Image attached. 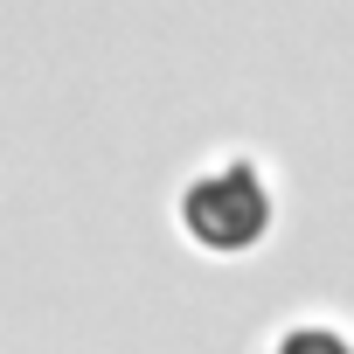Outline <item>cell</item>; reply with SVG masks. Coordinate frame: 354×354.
Masks as SVG:
<instances>
[{"label":"cell","mask_w":354,"mask_h":354,"mask_svg":"<svg viewBox=\"0 0 354 354\" xmlns=\"http://www.w3.org/2000/svg\"><path fill=\"white\" fill-rule=\"evenodd\" d=\"M174 230L202 257H250L278 230V174L250 146L202 153L174 181Z\"/></svg>","instance_id":"6da1fadb"},{"label":"cell","mask_w":354,"mask_h":354,"mask_svg":"<svg viewBox=\"0 0 354 354\" xmlns=\"http://www.w3.org/2000/svg\"><path fill=\"white\" fill-rule=\"evenodd\" d=\"M257 354H354V319L306 306V313L278 319V326L264 333V347H257Z\"/></svg>","instance_id":"7a4b0ae2"}]
</instances>
